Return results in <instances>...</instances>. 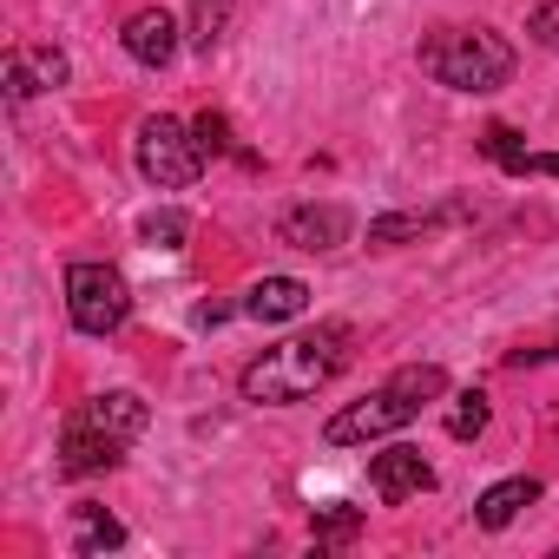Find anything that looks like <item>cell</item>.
<instances>
[{"mask_svg":"<svg viewBox=\"0 0 559 559\" xmlns=\"http://www.w3.org/2000/svg\"><path fill=\"white\" fill-rule=\"evenodd\" d=\"M310 310V284L304 276H257L243 290V317L250 323H297Z\"/></svg>","mask_w":559,"mask_h":559,"instance_id":"9","label":"cell"},{"mask_svg":"<svg viewBox=\"0 0 559 559\" xmlns=\"http://www.w3.org/2000/svg\"><path fill=\"white\" fill-rule=\"evenodd\" d=\"M487 415H493V408H487V395H480V389H461V395H454V408H448V435H454V441H474V435L487 428Z\"/></svg>","mask_w":559,"mask_h":559,"instance_id":"17","label":"cell"},{"mask_svg":"<svg viewBox=\"0 0 559 559\" xmlns=\"http://www.w3.org/2000/svg\"><path fill=\"white\" fill-rule=\"evenodd\" d=\"M369 487L395 507V500H415V493H428L435 487V467H428V454L421 448H408V441H395V448H382L376 461H369Z\"/></svg>","mask_w":559,"mask_h":559,"instance_id":"7","label":"cell"},{"mask_svg":"<svg viewBox=\"0 0 559 559\" xmlns=\"http://www.w3.org/2000/svg\"><path fill=\"white\" fill-rule=\"evenodd\" d=\"M191 132H198V152H204V158H224V152H230V119H224V112H198Z\"/></svg>","mask_w":559,"mask_h":559,"instance_id":"19","label":"cell"},{"mask_svg":"<svg viewBox=\"0 0 559 559\" xmlns=\"http://www.w3.org/2000/svg\"><path fill=\"white\" fill-rule=\"evenodd\" d=\"M230 14H237V0H191V27H185V34H191V47H198V53H211V47L230 34Z\"/></svg>","mask_w":559,"mask_h":559,"instance_id":"14","label":"cell"},{"mask_svg":"<svg viewBox=\"0 0 559 559\" xmlns=\"http://www.w3.org/2000/svg\"><path fill=\"white\" fill-rule=\"evenodd\" d=\"M139 230H145V243H158V250H178V243H185V230H191V224H185V217H178V211H152V217H145V224H139Z\"/></svg>","mask_w":559,"mask_h":559,"instance_id":"20","label":"cell"},{"mask_svg":"<svg viewBox=\"0 0 559 559\" xmlns=\"http://www.w3.org/2000/svg\"><path fill=\"white\" fill-rule=\"evenodd\" d=\"M526 178H559V152H533L526 158Z\"/></svg>","mask_w":559,"mask_h":559,"instance_id":"22","label":"cell"},{"mask_svg":"<svg viewBox=\"0 0 559 559\" xmlns=\"http://www.w3.org/2000/svg\"><path fill=\"white\" fill-rule=\"evenodd\" d=\"M533 500H539V480H533V474H507V480H493V487L474 500V520H480L487 533H500V526H513L520 507H533Z\"/></svg>","mask_w":559,"mask_h":559,"instance_id":"12","label":"cell"},{"mask_svg":"<svg viewBox=\"0 0 559 559\" xmlns=\"http://www.w3.org/2000/svg\"><path fill=\"white\" fill-rule=\"evenodd\" d=\"M139 428H145V402H139V395H126V389L93 395V402H80V408L67 415V428H60V467H67V474H112L119 454H126V441H132Z\"/></svg>","mask_w":559,"mask_h":559,"instance_id":"3","label":"cell"},{"mask_svg":"<svg viewBox=\"0 0 559 559\" xmlns=\"http://www.w3.org/2000/svg\"><path fill=\"white\" fill-rule=\"evenodd\" d=\"M73 546L80 552H112V546H126V526L106 507H73Z\"/></svg>","mask_w":559,"mask_h":559,"instance_id":"13","label":"cell"},{"mask_svg":"<svg viewBox=\"0 0 559 559\" xmlns=\"http://www.w3.org/2000/svg\"><path fill=\"white\" fill-rule=\"evenodd\" d=\"M67 53L60 47H14L8 53V99H34L47 86H67Z\"/></svg>","mask_w":559,"mask_h":559,"instance_id":"11","label":"cell"},{"mask_svg":"<svg viewBox=\"0 0 559 559\" xmlns=\"http://www.w3.org/2000/svg\"><path fill=\"white\" fill-rule=\"evenodd\" d=\"M139 171H145V185H158V191H191L198 171H204L198 132L178 126V119H165V112H152V119L139 126Z\"/></svg>","mask_w":559,"mask_h":559,"instance_id":"6","label":"cell"},{"mask_svg":"<svg viewBox=\"0 0 559 559\" xmlns=\"http://www.w3.org/2000/svg\"><path fill=\"white\" fill-rule=\"evenodd\" d=\"M119 47H126L139 67H171V60H178V21H171L165 8H139V14L126 21Z\"/></svg>","mask_w":559,"mask_h":559,"instance_id":"10","label":"cell"},{"mask_svg":"<svg viewBox=\"0 0 559 559\" xmlns=\"http://www.w3.org/2000/svg\"><path fill=\"white\" fill-rule=\"evenodd\" d=\"M435 395H448V369H435V362H408V369H395L376 395H362V402L336 408V415H330V428H323V441H330V448H362V441H382V435L408 428V421H415Z\"/></svg>","mask_w":559,"mask_h":559,"instance_id":"2","label":"cell"},{"mask_svg":"<svg viewBox=\"0 0 559 559\" xmlns=\"http://www.w3.org/2000/svg\"><path fill=\"white\" fill-rule=\"evenodd\" d=\"M526 34H533L539 47H559V0H546V8L526 21Z\"/></svg>","mask_w":559,"mask_h":559,"instance_id":"21","label":"cell"},{"mask_svg":"<svg viewBox=\"0 0 559 559\" xmlns=\"http://www.w3.org/2000/svg\"><path fill=\"white\" fill-rule=\"evenodd\" d=\"M513 47L493 27H435L421 40V73L454 86V93H493L513 80Z\"/></svg>","mask_w":559,"mask_h":559,"instance_id":"4","label":"cell"},{"mask_svg":"<svg viewBox=\"0 0 559 559\" xmlns=\"http://www.w3.org/2000/svg\"><path fill=\"white\" fill-rule=\"evenodd\" d=\"M310 533H317V546H349L362 533V507H317Z\"/></svg>","mask_w":559,"mask_h":559,"instance_id":"16","label":"cell"},{"mask_svg":"<svg viewBox=\"0 0 559 559\" xmlns=\"http://www.w3.org/2000/svg\"><path fill=\"white\" fill-rule=\"evenodd\" d=\"M349 362V330L343 323H323L310 336H290L263 349L250 369H243V402H263V408H284V402H310L317 389H330Z\"/></svg>","mask_w":559,"mask_h":559,"instance_id":"1","label":"cell"},{"mask_svg":"<svg viewBox=\"0 0 559 559\" xmlns=\"http://www.w3.org/2000/svg\"><path fill=\"white\" fill-rule=\"evenodd\" d=\"M67 317L80 336H112L132 317V290L112 263H67Z\"/></svg>","mask_w":559,"mask_h":559,"instance_id":"5","label":"cell"},{"mask_svg":"<svg viewBox=\"0 0 559 559\" xmlns=\"http://www.w3.org/2000/svg\"><path fill=\"white\" fill-rule=\"evenodd\" d=\"M480 152H487V158H493L500 171L526 178V158H533V152L520 145V132H513V126H487V132H480Z\"/></svg>","mask_w":559,"mask_h":559,"instance_id":"15","label":"cell"},{"mask_svg":"<svg viewBox=\"0 0 559 559\" xmlns=\"http://www.w3.org/2000/svg\"><path fill=\"white\" fill-rule=\"evenodd\" d=\"M276 237H284L290 250H336L349 237V211L343 204H297V211H284Z\"/></svg>","mask_w":559,"mask_h":559,"instance_id":"8","label":"cell"},{"mask_svg":"<svg viewBox=\"0 0 559 559\" xmlns=\"http://www.w3.org/2000/svg\"><path fill=\"white\" fill-rule=\"evenodd\" d=\"M421 230H435V217H428V211H395V217H376V224H369V243H376V250H389V243L421 237Z\"/></svg>","mask_w":559,"mask_h":559,"instance_id":"18","label":"cell"}]
</instances>
